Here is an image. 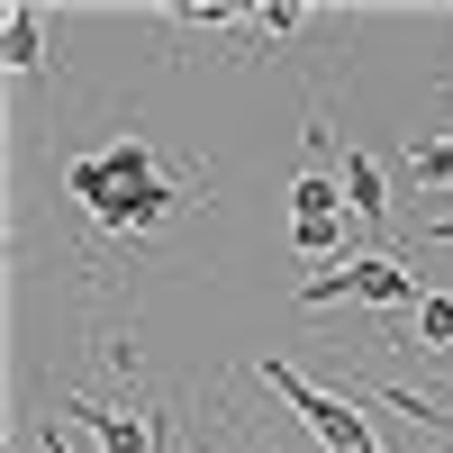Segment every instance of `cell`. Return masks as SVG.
Returning <instances> with one entry per match:
<instances>
[{
  "label": "cell",
  "instance_id": "9",
  "mask_svg": "<svg viewBox=\"0 0 453 453\" xmlns=\"http://www.w3.org/2000/svg\"><path fill=\"white\" fill-rule=\"evenodd\" d=\"M408 173L435 181V191H453V136H408Z\"/></svg>",
  "mask_w": 453,
  "mask_h": 453
},
{
  "label": "cell",
  "instance_id": "11",
  "mask_svg": "<svg viewBox=\"0 0 453 453\" xmlns=\"http://www.w3.org/2000/svg\"><path fill=\"white\" fill-rule=\"evenodd\" d=\"M418 345H426V354H453V299H444V290L418 299Z\"/></svg>",
  "mask_w": 453,
  "mask_h": 453
},
{
  "label": "cell",
  "instance_id": "1",
  "mask_svg": "<svg viewBox=\"0 0 453 453\" xmlns=\"http://www.w3.org/2000/svg\"><path fill=\"white\" fill-rule=\"evenodd\" d=\"M335 299H363V309H418V273H399L390 254H345V263H326V273L299 281V309H335Z\"/></svg>",
  "mask_w": 453,
  "mask_h": 453
},
{
  "label": "cell",
  "instance_id": "6",
  "mask_svg": "<svg viewBox=\"0 0 453 453\" xmlns=\"http://www.w3.org/2000/svg\"><path fill=\"white\" fill-rule=\"evenodd\" d=\"M0 46H10V73H46V19H36V0H10Z\"/></svg>",
  "mask_w": 453,
  "mask_h": 453
},
{
  "label": "cell",
  "instance_id": "13",
  "mask_svg": "<svg viewBox=\"0 0 453 453\" xmlns=\"http://www.w3.org/2000/svg\"><path fill=\"white\" fill-rule=\"evenodd\" d=\"M426 236H435V245H453V218H426Z\"/></svg>",
  "mask_w": 453,
  "mask_h": 453
},
{
  "label": "cell",
  "instance_id": "10",
  "mask_svg": "<svg viewBox=\"0 0 453 453\" xmlns=\"http://www.w3.org/2000/svg\"><path fill=\"white\" fill-rule=\"evenodd\" d=\"M290 245L318 254V263H345V254H335V245H345V218H290Z\"/></svg>",
  "mask_w": 453,
  "mask_h": 453
},
{
  "label": "cell",
  "instance_id": "2",
  "mask_svg": "<svg viewBox=\"0 0 453 453\" xmlns=\"http://www.w3.org/2000/svg\"><path fill=\"white\" fill-rule=\"evenodd\" d=\"M263 390L290 399V418L309 426L326 453H381V444H372V426L354 418V399H345V390H318L309 372H290V363H263Z\"/></svg>",
  "mask_w": 453,
  "mask_h": 453
},
{
  "label": "cell",
  "instance_id": "5",
  "mask_svg": "<svg viewBox=\"0 0 453 453\" xmlns=\"http://www.w3.org/2000/svg\"><path fill=\"white\" fill-rule=\"evenodd\" d=\"M335 181H345V209H354L363 226H390V181H381V164H372L363 145L335 155Z\"/></svg>",
  "mask_w": 453,
  "mask_h": 453
},
{
  "label": "cell",
  "instance_id": "14",
  "mask_svg": "<svg viewBox=\"0 0 453 453\" xmlns=\"http://www.w3.org/2000/svg\"><path fill=\"white\" fill-rule=\"evenodd\" d=\"M46 453H73V444H64V435H55V426H46Z\"/></svg>",
  "mask_w": 453,
  "mask_h": 453
},
{
  "label": "cell",
  "instance_id": "7",
  "mask_svg": "<svg viewBox=\"0 0 453 453\" xmlns=\"http://www.w3.org/2000/svg\"><path fill=\"white\" fill-rule=\"evenodd\" d=\"M109 181H119V191H145V181H164L155 145H145V136H119V145H109Z\"/></svg>",
  "mask_w": 453,
  "mask_h": 453
},
{
  "label": "cell",
  "instance_id": "15",
  "mask_svg": "<svg viewBox=\"0 0 453 453\" xmlns=\"http://www.w3.org/2000/svg\"><path fill=\"white\" fill-rule=\"evenodd\" d=\"M444 435H453V408H444Z\"/></svg>",
  "mask_w": 453,
  "mask_h": 453
},
{
  "label": "cell",
  "instance_id": "12",
  "mask_svg": "<svg viewBox=\"0 0 453 453\" xmlns=\"http://www.w3.org/2000/svg\"><path fill=\"white\" fill-rule=\"evenodd\" d=\"M299 19H309L299 0H273V10H254V27H263V36H299Z\"/></svg>",
  "mask_w": 453,
  "mask_h": 453
},
{
  "label": "cell",
  "instance_id": "3",
  "mask_svg": "<svg viewBox=\"0 0 453 453\" xmlns=\"http://www.w3.org/2000/svg\"><path fill=\"white\" fill-rule=\"evenodd\" d=\"M181 200H200V173H164V181H145V191H119L91 226H100V236H155Z\"/></svg>",
  "mask_w": 453,
  "mask_h": 453
},
{
  "label": "cell",
  "instance_id": "8",
  "mask_svg": "<svg viewBox=\"0 0 453 453\" xmlns=\"http://www.w3.org/2000/svg\"><path fill=\"white\" fill-rule=\"evenodd\" d=\"M290 218H345V181L335 173H299L290 181Z\"/></svg>",
  "mask_w": 453,
  "mask_h": 453
},
{
  "label": "cell",
  "instance_id": "4",
  "mask_svg": "<svg viewBox=\"0 0 453 453\" xmlns=\"http://www.w3.org/2000/svg\"><path fill=\"white\" fill-rule=\"evenodd\" d=\"M64 418H82L100 435V453H164L155 418H127V408H100V399H64Z\"/></svg>",
  "mask_w": 453,
  "mask_h": 453
}]
</instances>
